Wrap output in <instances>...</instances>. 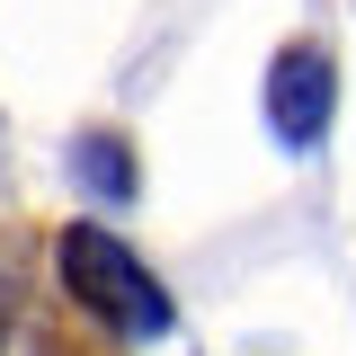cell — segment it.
<instances>
[{
	"mask_svg": "<svg viewBox=\"0 0 356 356\" xmlns=\"http://www.w3.org/2000/svg\"><path fill=\"white\" fill-rule=\"evenodd\" d=\"M0 356H116L107 321H89L54 259L27 250V232H0Z\"/></svg>",
	"mask_w": 356,
	"mask_h": 356,
	"instance_id": "7a4b0ae2",
	"label": "cell"
},
{
	"mask_svg": "<svg viewBox=\"0 0 356 356\" xmlns=\"http://www.w3.org/2000/svg\"><path fill=\"white\" fill-rule=\"evenodd\" d=\"M54 276H63V294H72L89 321H107L116 339H161L178 321L170 285L134 259L116 232H98V222H63V232H54Z\"/></svg>",
	"mask_w": 356,
	"mask_h": 356,
	"instance_id": "6da1fadb",
	"label": "cell"
},
{
	"mask_svg": "<svg viewBox=\"0 0 356 356\" xmlns=\"http://www.w3.org/2000/svg\"><path fill=\"white\" fill-rule=\"evenodd\" d=\"M330 98H339L330 54H321V44H285V54H276V72H267V116H276V134H285L294 152L330 134Z\"/></svg>",
	"mask_w": 356,
	"mask_h": 356,
	"instance_id": "3957f363",
	"label": "cell"
}]
</instances>
